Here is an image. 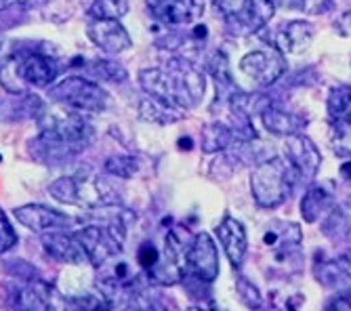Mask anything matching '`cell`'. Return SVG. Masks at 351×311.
Instances as JSON below:
<instances>
[{
    "label": "cell",
    "instance_id": "1",
    "mask_svg": "<svg viewBox=\"0 0 351 311\" xmlns=\"http://www.w3.org/2000/svg\"><path fill=\"white\" fill-rule=\"evenodd\" d=\"M38 124L40 133L29 139L27 153L40 164H66L95 141V129L84 114L63 110L59 116H49L45 112Z\"/></svg>",
    "mask_w": 351,
    "mask_h": 311
},
{
    "label": "cell",
    "instance_id": "2",
    "mask_svg": "<svg viewBox=\"0 0 351 311\" xmlns=\"http://www.w3.org/2000/svg\"><path fill=\"white\" fill-rule=\"evenodd\" d=\"M139 86L145 95L162 99L181 110H189L202 101L206 90L204 74L187 59H171L167 66L145 68L139 72Z\"/></svg>",
    "mask_w": 351,
    "mask_h": 311
},
{
    "label": "cell",
    "instance_id": "3",
    "mask_svg": "<svg viewBox=\"0 0 351 311\" xmlns=\"http://www.w3.org/2000/svg\"><path fill=\"white\" fill-rule=\"evenodd\" d=\"M110 210L112 212L106 214L101 223H88L74 229L86 261L93 267H101L124 251L126 232H129V221L133 219V214L126 208H118V204H112Z\"/></svg>",
    "mask_w": 351,
    "mask_h": 311
},
{
    "label": "cell",
    "instance_id": "4",
    "mask_svg": "<svg viewBox=\"0 0 351 311\" xmlns=\"http://www.w3.org/2000/svg\"><path fill=\"white\" fill-rule=\"evenodd\" d=\"M49 196L66 206H78L84 210L104 208L118 204V194L112 185L90 171H78L74 175H63L49 185Z\"/></svg>",
    "mask_w": 351,
    "mask_h": 311
},
{
    "label": "cell",
    "instance_id": "5",
    "mask_svg": "<svg viewBox=\"0 0 351 311\" xmlns=\"http://www.w3.org/2000/svg\"><path fill=\"white\" fill-rule=\"evenodd\" d=\"M49 99L63 110L93 116L110 108V95L101 82L84 74H70L49 86Z\"/></svg>",
    "mask_w": 351,
    "mask_h": 311
},
{
    "label": "cell",
    "instance_id": "6",
    "mask_svg": "<svg viewBox=\"0 0 351 311\" xmlns=\"http://www.w3.org/2000/svg\"><path fill=\"white\" fill-rule=\"evenodd\" d=\"M295 185V173L282 158H269L254 166L250 175V194L261 208L282 206L291 198Z\"/></svg>",
    "mask_w": 351,
    "mask_h": 311
},
{
    "label": "cell",
    "instance_id": "7",
    "mask_svg": "<svg viewBox=\"0 0 351 311\" xmlns=\"http://www.w3.org/2000/svg\"><path fill=\"white\" fill-rule=\"evenodd\" d=\"M213 5L223 21L238 34L259 32L274 17L269 0H213Z\"/></svg>",
    "mask_w": 351,
    "mask_h": 311
},
{
    "label": "cell",
    "instance_id": "8",
    "mask_svg": "<svg viewBox=\"0 0 351 311\" xmlns=\"http://www.w3.org/2000/svg\"><path fill=\"white\" fill-rule=\"evenodd\" d=\"M238 68L254 84L269 86V84L278 82L282 78V74L286 72V59H284V53L276 45L267 42V47H263V49H254V51L246 53L240 59Z\"/></svg>",
    "mask_w": 351,
    "mask_h": 311
},
{
    "label": "cell",
    "instance_id": "9",
    "mask_svg": "<svg viewBox=\"0 0 351 311\" xmlns=\"http://www.w3.org/2000/svg\"><path fill=\"white\" fill-rule=\"evenodd\" d=\"M185 255H187V248H183L181 240L173 232H169L165 238V248L160 251V259H158V263L152 269L145 271L149 284H156V286L179 284L187 273Z\"/></svg>",
    "mask_w": 351,
    "mask_h": 311
},
{
    "label": "cell",
    "instance_id": "10",
    "mask_svg": "<svg viewBox=\"0 0 351 311\" xmlns=\"http://www.w3.org/2000/svg\"><path fill=\"white\" fill-rule=\"evenodd\" d=\"M156 23L165 27L196 25L204 15V0H145Z\"/></svg>",
    "mask_w": 351,
    "mask_h": 311
},
{
    "label": "cell",
    "instance_id": "11",
    "mask_svg": "<svg viewBox=\"0 0 351 311\" xmlns=\"http://www.w3.org/2000/svg\"><path fill=\"white\" fill-rule=\"evenodd\" d=\"M185 261H187V273L194 275L198 282L210 284L221 273L217 242L206 232L196 234L194 242H191L187 248Z\"/></svg>",
    "mask_w": 351,
    "mask_h": 311
},
{
    "label": "cell",
    "instance_id": "12",
    "mask_svg": "<svg viewBox=\"0 0 351 311\" xmlns=\"http://www.w3.org/2000/svg\"><path fill=\"white\" fill-rule=\"evenodd\" d=\"M15 219L19 225L34 234H45V232H57V229H70L78 223L72 214L51 208L47 204H23L13 210Z\"/></svg>",
    "mask_w": 351,
    "mask_h": 311
},
{
    "label": "cell",
    "instance_id": "13",
    "mask_svg": "<svg viewBox=\"0 0 351 311\" xmlns=\"http://www.w3.org/2000/svg\"><path fill=\"white\" fill-rule=\"evenodd\" d=\"M86 36L106 55H120L133 47V38L129 34V29L122 25V19L88 17Z\"/></svg>",
    "mask_w": 351,
    "mask_h": 311
},
{
    "label": "cell",
    "instance_id": "14",
    "mask_svg": "<svg viewBox=\"0 0 351 311\" xmlns=\"http://www.w3.org/2000/svg\"><path fill=\"white\" fill-rule=\"evenodd\" d=\"M15 59V70L19 80L29 88H49L53 82H57L59 76V64L40 53V51H23Z\"/></svg>",
    "mask_w": 351,
    "mask_h": 311
},
{
    "label": "cell",
    "instance_id": "15",
    "mask_svg": "<svg viewBox=\"0 0 351 311\" xmlns=\"http://www.w3.org/2000/svg\"><path fill=\"white\" fill-rule=\"evenodd\" d=\"M284 153H286V162L291 164L295 177H299L303 181L315 179L317 171H320V166H322L320 149H317V145L309 137H305L301 133L286 137Z\"/></svg>",
    "mask_w": 351,
    "mask_h": 311
},
{
    "label": "cell",
    "instance_id": "16",
    "mask_svg": "<svg viewBox=\"0 0 351 311\" xmlns=\"http://www.w3.org/2000/svg\"><path fill=\"white\" fill-rule=\"evenodd\" d=\"M43 251L55 261L63 265H84L86 255L74 232L70 229H57V232H45L40 234Z\"/></svg>",
    "mask_w": 351,
    "mask_h": 311
},
{
    "label": "cell",
    "instance_id": "17",
    "mask_svg": "<svg viewBox=\"0 0 351 311\" xmlns=\"http://www.w3.org/2000/svg\"><path fill=\"white\" fill-rule=\"evenodd\" d=\"M215 236L223 248V253H226L228 261L234 267H240L248 251V238H246L244 225L238 219H234V216H223L221 223L215 227Z\"/></svg>",
    "mask_w": 351,
    "mask_h": 311
},
{
    "label": "cell",
    "instance_id": "18",
    "mask_svg": "<svg viewBox=\"0 0 351 311\" xmlns=\"http://www.w3.org/2000/svg\"><path fill=\"white\" fill-rule=\"evenodd\" d=\"M263 244L276 253H293L303 244V232L291 221H271L263 234Z\"/></svg>",
    "mask_w": 351,
    "mask_h": 311
},
{
    "label": "cell",
    "instance_id": "19",
    "mask_svg": "<svg viewBox=\"0 0 351 311\" xmlns=\"http://www.w3.org/2000/svg\"><path fill=\"white\" fill-rule=\"evenodd\" d=\"M185 114H187L185 110L171 105L162 99L149 97V95H145L139 101V118L149 122V124H158V127H167V124L179 122L185 118Z\"/></svg>",
    "mask_w": 351,
    "mask_h": 311
},
{
    "label": "cell",
    "instance_id": "20",
    "mask_svg": "<svg viewBox=\"0 0 351 311\" xmlns=\"http://www.w3.org/2000/svg\"><path fill=\"white\" fill-rule=\"evenodd\" d=\"M335 206V196L326 185H311L301 200V214L305 223H315L322 214L330 212Z\"/></svg>",
    "mask_w": 351,
    "mask_h": 311
},
{
    "label": "cell",
    "instance_id": "21",
    "mask_svg": "<svg viewBox=\"0 0 351 311\" xmlns=\"http://www.w3.org/2000/svg\"><path fill=\"white\" fill-rule=\"evenodd\" d=\"M313 40V27L307 21H293L289 23L284 29H280L278 42H274L282 53H303Z\"/></svg>",
    "mask_w": 351,
    "mask_h": 311
},
{
    "label": "cell",
    "instance_id": "22",
    "mask_svg": "<svg viewBox=\"0 0 351 311\" xmlns=\"http://www.w3.org/2000/svg\"><path fill=\"white\" fill-rule=\"evenodd\" d=\"M84 76L93 78V80H104V82H126L129 78V72L122 64H118L116 59H84Z\"/></svg>",
    "mask_w": 351,
    "mask_h": 311
},
{
    "label": "cell",
    "instance_id": "23",
    "mask_svg": "<svg viewBox=\"0 0 351 311\" xmlns=\"http://www.w3.org/2000/svg\"><path fill=\"white\" fill-rule=\"evenodd\" d=\"M261 120L265 124V129L276 133V135H284V137H289V135H295L301 131L303 127V120L291 112H284V110H269L265 108L263 114H261Z\"/></svg>",
    "mask_w": 351,
    "mask_h": 311
},
{
    "label": "cell",
    "instance_id": "24",
    "mask_svg": "<svg viewBox=\"0 0 351 311\" xmlns=\"http://www.w3.org/2000/svg\"><path fill=\"white\" fill-rule=\"evenodd\" d=\"M234 137H236V131L230 129L228 124L213 122V124H206V127L202 129L200 147L206 153H215V151H221V149L230 147L234 143Z\"/></svg>",
    "mask_w": 351,
    "mask_h": 311
},
{
    "label": "cell",
    "instance_id": "25",
    "mask_svg": "<svg viewBox=\"0 0 351 311\" xmlns=\"http://www.w3.org/2000/svg\"><path fill=\"white\" fill-rule=\"evenodd\" d=\"M328 118L330 122L351 120V86H337L328 95Z\"/></svg>",
    "mask_w": 351,
    "mask_h": 311
},
{
    "label": "cell",
    "instance_id": "26",
    "mask_svg": "<svg viewBox=\"0 0 351 311\" xmlns=\"http://www.w3.org/2000/svg\"><path fill=\"white\" fill-rule=\"evenodd\" d=\"M129 0H93L86 15L88 17H106V19H122L129 13Z\"/></svg>",
    "mask_w": 351,
    "mask_h": 311
},
{
    "label": "cell",
    "instance_id": "27",
    "mask_svg": "<svg viewBox=\"0 0 351 311\" xmlns=\"http://www.w3.org/2000/svg\"><path fill=\"white\" fill-rule=\"evenodd\" d=\"M104 171L112 177H118V179H131L139 171V162H137L135 156H126V153L112 156V158L106 160Z\"/></svg>",
    "mask_w": 351,
    "mask_h": 311
},
{
    "label": "cell",
    "instance_id": "28",
    "mask_svg": "<svg viewBox=\"0 0 351 311\" xmlns=\"http://www.w3.org/2000/svg\"><path fill=\"white\" fill-rule=\"evenodd\" d=\"M332 133V147L343 156H351V120L345 122H330Z\"/></svg>",
    "mask_w": 351,
    "mask_h": 311
},
{
    "label": "cell",
    "instance_id": "29",
    "mask_svg": "<svg viewBox=\"0 0 351 311\" xmlns=\"http://www.w3.org/2000/svg\"><path fill=\"white\" fill-rule=\"evenodd\" d=\"M17 242H19V236L9 219V214L5 212L3 206H0V255L11 253L17 246Z\"/></svg>",
    "mask_w": 351,
    "mask_h": 311
},
{
    "label": "cell",
    "instance_id": "30",
    "mask_svg": "<svg viewBox=\"0 0 351 311\" xmlns=\"http://www.w3.org/2000/svg\"><path fill=\"white\" fill-rule=\"evenodd\" d=\"M135 257H137L139 267H141L143 271H147V269H152V267L158 263V259H160V251H158V246H156L154 242L145 240V242L139 244Z\"/></svg>",
    "mask_w": 351,
    "mask_h": 311
},
{
    "label": "cell",
    "instance_id": "31",
    "mask_svg": "<svg viewBox=\"0 0 351 311\" xmlns=\"http://www.w3.org/2000/svg\"><path fill=\"white\" fill-rule=\"evenodd\" d=\"M238 293H240V299H242L248 307H259V305H261L259 290L254 288L246 277H240V279H238Z\"/></svg>",
    "mask_w": 351,
    "mask_h": 311
},
{
    "label": "cell",
    "instance_id": "32",
    "mask_svg": "<svg viewBox=\"0 0 351 311\" xmlns=\"http://www.w3.org/2000/svg\"><path fill=\"white\" fill-rule=\"evenodd\" d=\"M274 7L286 9V11H303L309 0H269Z\"/></svg>",
    "mask_w": 351,
    "mask_h": 311
},
{
    "label": "cell",
    "instance_id": "33",
    "mask_svg": "<svg viewBox=\"0 0 351 311\" xmlns=\"http://www.w3.org/2000/svg\"><path fill=\"white\" fill-rule=\"evenodd\" d=\"M32 5V0H0V11H9L15 7H27Z\"/></svg>",
    "mask_w": 351,
    "mask_h": 311
},
{
    "label": "cell",
    "instance_id": "34",
    "mask_svg": "<svg viewBox=\"0 0 351 311\" xmlns=\"http://www.w3.org/2000/svg\"><path fill=\"white\" fill-rule=\"evenodd\" d=\"M339 263H341L343 271L347 273V277H351V251H349V253H345V255L339 259Z\"/></svg>",
    "mask_w": 351,
    "mask_h": 311
},
{
    "label": "cell",
    "instance_id": "35",
    "mask_svg": "<svg viewBox=\"0 0 351 311\" xmlns=\"http://www.w3.org/2000/svg\"><path fill=\"white\" fill-rule=\"evenodd\" d=\"M341 177H345L347 181H351V160L341 164Z\"/></svg>",
    "mask_w": 351,
    "mask_h": 311
},
{
    "label": "cell",
    "instance_id": "36",
    "mask_svg": "<svg viewBox=\"0 0 351 311\" xmlns=\"http://www.w3.org/2000/svg\"><path fill=\"white\" fill-rule=\"evenodd\" d=\"M0 49H3V36H0Z\"/></svg>",
    "mask_w": 351,
    "mask_h": 311
}]
</instances>
